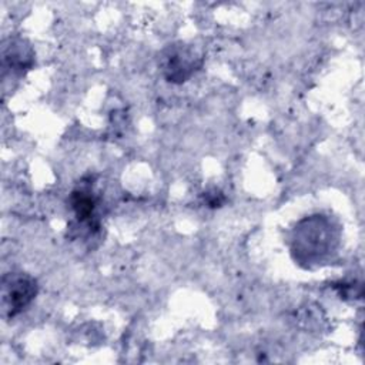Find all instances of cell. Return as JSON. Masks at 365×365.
<instances>
[{
	"label": "cell",
	"mask_w": 365,
	"mask_h": 365,
	"mask_svg": "<svg viewBox=\"0 0 365 365\" xmlns=\"http://www.w3.org/2000/svg\"><path fill=\"white\" fill-rule=\"evenodd\" d=\"M339 238L341 228L328 215L305 217L291 232V255L304 268L322 265L336 252Z\"/></svg>",
	"instance_id": "1"
},
{
	"label": "cell",
	"mask_w": 365,
	"mask_h": 365,
	"mask_svg": "<svg viewBox=\"0 0 365 365\" xmlns=\"http://www.w3.org/2000/svg\"><path fill=\"white\" fill-rule=\"evenodd\" d=\"M204 63L202 53L185 41H173L164 46L157 57L161 76L171 84L188 81Z\"/></svg>",
	"instance_id": "2"
},
{
	"label": "cell",
	"mask_w": 365,
	"mask_h": 365,
	"mask_svg": "<svg viewBox=\"0 0 365 365\" xmlns=\"http://www.w3.org/2000/svg\"><path fill=\"white\" fill-rule=\"evenodd\" d=\"M37 279L24 271L3 274L0 282V308L4 319H13L21 314L37 297Z\"/></svg>",
	"instance_id": "3"
},
{
	"label": "cell",
	"mask_w": 365,
	"mask_h": 365,
	"mask_svg": "<svg viewBox=\"0 0 365 365\" xmlns=\"http://www.w3.org/2000/svg\"><path fill=\"white\" fill-rule=\"evenodd\" d=\"M68 204L74 212L77 227L83 225L88 234H96L101 228L97 208L100 205L98 197L93 191L91 177H84L81 182L71 191Z\"/></svg>",
	"instance_id": "4"
},
{
	"label": "cell",
	"mask_w": 365,
	"mask_h": 365,
	"mask_svg": "<svg viewBox=\"0 0 365 365\" xmlns=\"http://www.w3.org/2000/svg\"><path fill=\"white\" fill-rule=\"evenodd\" d=\"M1 68L7 73L21 77L34 67L36 53L31 43L20 36H10L1 41Z\"/></svg>",
	"instance_id": "5"
},
{
	"label": "cell",
	"mask_w": 365,
	"mask_h": 365,
	"mask_svg": "<svg viewBox=\"0 0 365 365\" xmlns=\"http://www.w3.org/2000/svg\"><path fill=\"white\" fill-rule=\"evenodd\" d=\"M202 202L210 207V208H220L222 207V204L225 202V197L220 190H211V191H205L202 192Z\"/></svg>",
	"instance_id": "6"
}]
</instances>
